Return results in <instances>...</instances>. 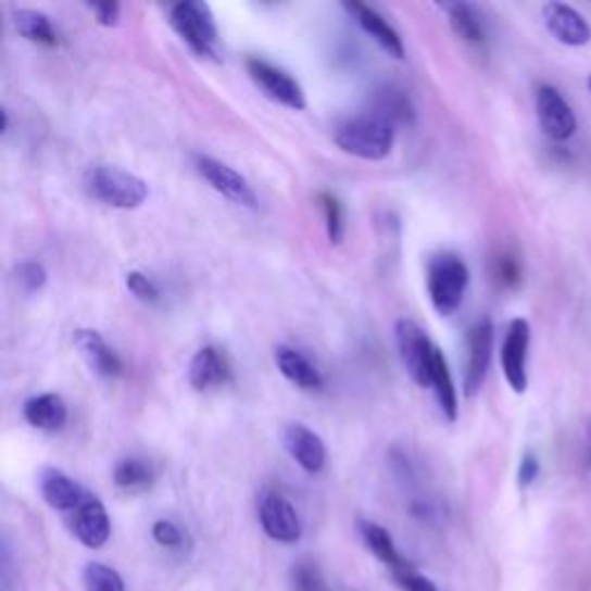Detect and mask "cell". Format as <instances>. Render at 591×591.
Listing matches in <instances>:
<instances>
[{"label":"cell","instance_id":"obj_1","mask_svg":"<svg viewBox=\"0 0 591 591\" xmlns=\"http://www.w3.org/2000/svg\"><path fill=\"white\" fill-rule=\"evenodd\" d=\"M332 139L347 155L379 162L393 151L395 125L379 114L351 116L338 123Z\"/></svg>","mask_w":591,"mask_h":591},{"label":"cell","instance_id":"obj_2","mask_svg":"<svg viewBox=\"0 0 591 591\" xmlns=\"http://www.w3.org/2000/svg\"><path fill=\"white\" fill-rule=\"evenodd\" d=\"M425 285H428L432 307L441 317H451L453 312H457L462 301H465L469 287V268L465 259L455 252H439L430 256Z\"/></svg>","mask_w":591,"mask_h":591},{"label":"cell","instance_id":"obj_3","mask_svg":"<svg viewBox=\"0 0 591 591\" xmlns=\"http://www.w3.org/2000/svg\"><path fill=\"white\" fill-rule=\"evenodd\" d=\"M84 190L104 206L133 211L148 199V185L143 178L129 174L118 166H90L84 176Z\"/></svg>","mask_w":591,"mask_h":591},{"label":"cell","instance_id":"obj_4","mask_svg":"<svg viewBox=\"0 0 591 591\" xmlns=\"http://www.w3.org/2000/svg\"><path fill=\"white\" fill-rule=\"evenodd\" d=\"M169 22L180 40L188 45L201 59H217L219 51V30L215 16L206 3L199 0H185L169 8Z\"/></svg>","mask_w":591,"mask_h":591},{"label":"cell","instance_id":"obj_5","mask_svg":"<svg viewBox=\"0 0 591 591\" xmlns=\"http://www.w3.org/2000/svg\"><path fill=\"white\" fill-rule=\"evenodd\" d=\"M395 342L406 375H410L412 381L418 383L420 388H430L439 347L428 338V332L412 319H400L395 324Z\"/></svg>","mask_w":591,"mask_h":591},{"label":"cell","instance_id":"obj_6","mask_svg":"<svg viewBox=\"0 0 591 591\" xmlns=\"http://www.w3.org/2000/svg\"><path fill=\"white\" fill-rule=\"evenodd\" d=\"M259 511V523H262L268 539L277 543H296L301 541L303 525L299 511L293 508L289 499L275 490H264L259 494L256 502Z\"/></svg>","mask_w":591,"mask_h":591},{"label":"cell","instance_id":"obj_7","mask_svg":"<svg viewBox=\"0 0 591 591\" xmlns=\"http://www.w3.org/2000/svg\"><path fill=\"white\" fill-rule=\"evenodd\" d=\"M246 65H248L252 81L262 88L271 100L280 102L282 106L293 109V111L305 109V92H303L301 84L296 81L287 70L277 67L264 59H259V55H252Z\"/></svg>","mask_w":591,"mask_h":591},{"label":"cell","instance_id":"obj_8","mask_svg":"<svg viewBox=\"0 0 591 591\" xmlns=\"http://www.w3.org/2000/svg\"><path fill=\"white\" fill-rule=\"evenodd\" d=\"M536 116H539V125L545 137L552 141H568L576 135V114L554 86L541 84L536 88Z\"/></svg>","mask_w":591,"mask_h":591},{"label":"cell","instance_id":"obj_9","mask_svg":"<svg viewBox=\"0 0 591 591\" xmlns=\"http://www.w3.org/2000/svg\"><path fill=\"white\" fill-rule=\"evenodd\" d=\"M194 166H197L199 176L206 180L211 188L215 192H219L222 197H227L229 201L238 203V206H248V209L256 206V194L252 190V185L236 169H231L229 164L219 162L215 158H209V155H197Z\"/></svg>","mask_w":591,"mask_h":591},{"label":"cell","instance_id":"obj_10","mask_svg":"<svg viewBox=\"0 0 591 591\" xmlns=\"http://www.w3.org/2000/svg\"><path fill=\"white\" fill-rule=\"evenodd\" d=\"M494 326L488 317L478 319L467 336V361H465V393L471 398L486 383L492 363Z\"/></svg>","mask_w":591,"mask_h":591},{"label":"cell","instance_id":"obj_11","mask_svg":"<svg viewBox=\"0 0 591 591\" xmlns=\"http://www.w3.org/2000/svg\"><path fill=\"white\" fill-rule=\"evenodd\" d=\"M531 342V328L527 319H513L506 328V338L502 344V369L508 386L515 393H525L529 386L527 377V354Z\"/></svg>","mask_w":591,"mask_h":591},{"label":"cell","instance_id":"obj_12","mask_svg":"<svg viewBox=\"0 0 591 591\" xmlns=\"http://www.w3.org/2000/svg\"><path fill=\"white\" fill-rule=\"evenodd\" d=\"M282 443H285V451L303 471L319 474L326 467V460H328L326 443L317 432H312L307 425L289 423L282 430Z\"/></svg>","mask_w":591,"mask_h":591},{"label":"cell","instance_id":"obj_13","mask_svg":"<svg viewBox=\"0 0 591 591\" xmlns=\"http://www.w3.org/2000/svg\"><path fill=\"white\" fill-rule=\"evenodd\" d=\"M70 527L72 533L79 539V543H84L90 550L106 545L111 536L109 513L96 494H86L81 506L70 513Z\"/></svg>","mask_w":591,"mask_h":591},{"label":"cell","instance_id":"obj_14","mask_svg":"<svg viewBox=\"0 0 591 591\" xmlns=\"http://www.w3.org/2000/svg\"><path fill=\"white\" fill-rule=\"evenodd\" d=\"M74 347H77L79 356L92 375H98L100 379H116L123 375L121 356L116 354L114 347L106 344L98 330L81 328L74 332Z\"/></svg>","mask_w":591,"mask_h":591},{"label":"cell","instance_id":"obj_15","mask_svg":"<svg viewBox=\"0 0 591 591\" xmlns=\"http://www.w3.org/2000/svg\"><path fill=\"white\" fill-rule=\"evenodd\" d=\"M190 386L203 393L231 381V363L217 347H201L190 361Z\"/></svg>","mask_w":591,"mask_h":591},{"label":"cell","instance_id":"obj_16","mask_svg":"<svg viewBox=\"0 0 591 591\" xmlns=\"http://www.w3.org/2000/svg\"><path fill=\"white\" fill-rule=\"evenodd\" d=\"M351 18H354V22L373 37V40L388 53V55H393V59L402 61L404 59V42H402V37L400 33L386 22V16L379 14L375 8H369V5H363V3H344L342 5Z\"/></svg>","mask_w":591,"mask_h":591},{"label":"cell","instance_id":"obj_17","mask_svg":"<svg viewBox=\"0 0 591 591\" xmlns=\"http://www.w3.org/2000/svg\"><path fill=\"white\" fill-rule=\"evenodd\" d=\"M543 18L548 30L557 37L562 45L582 47L591 40V26L587 18L564 3H548L543 8Z\"/></svg>","mask_w":591,"mask_h":591},{"label":"cell","instance_id":"obj_18","mask_svg":"<svg viewBox=\"0 0 591 591\" xmlns=\"http://www.w3.org/2000/svg\"><path fill=\"white\" fill-rule=\"evenodd\" d=\"M40 492L45 502L53 511H61V513L77 511L88 494L72 476L53 467L40 474Z\"/></svg>","mask_w":591,"mask_h":591},{"label":"cell","instance_id":"obj_19","mask_svg":"<svg viewBox=\"0 0 591 591\" xmlns=\"http://www.w3.org/2000/svg\"><path fill=\"white\" fill-rule=\"evenodd\" d=\"M275 365L280 369L282 377L289 379L293 386L303 388V391H322L324 377L319 367L314 365L303 351L280 344L275 349Z\"/></svg>","mask_w":591,"mask_h":591},{"label":"cell","instance_id":"obj_20","mask_svg":"<svg viewBox=\"0 0 591 591\" xmlns=\"http://www.w3.org/2000/svg\"><path fill=\"white\" fill-rule=\"evenodd\" d=\"M359 533L363 543L367 545V550L375 554V557L391 570V576H395V573H402L410 566H414L410 559H404L400 550L395 548V541L391 531H388L386 527L373 523V520H359Z\"/></svg>","mask_w":591,"mask_h":591},{"label":"cell","instance_id":"obj_21","mask_svg":"<svg viewBox=\"0 0 591 591\" xmlns=\"http://www.w3.org/2000/svg\"><path fill=\"white\" fill-rule=\"evenodd\" d=\"M24 418L35 430L42 432H55L67 423V404L61 395L55 393H42L33 395L24 402Z\"/></svg>","mask_w":591,"mask_h":591},{"label":"cell","instance_id":"obj_22","mask_svg":"<svg viewBox=\"0 0 591 591\" xmlns=\"http://www.w3.org/2000/svg\"><path fill=\"white\" fill-rule=\"evenodd\" d=\"M12 22H14L16 33L22 37H26L28 42L42 45V47L59 45V33H55L51 18L40 10H28V8L14 10L12 12Z\"/></svg>","mask_w":591,"mask_h":591},{"label":"cell","instance_id":"obj_23","mask_svg":"<svg viewBox=\"0 0 591 591\" xmlns=\"http://www.w3.org/2000/svg\"><path fill=\"white\" fill-rule=\"evenodd\" d=\"M430 391L437 398V404H439L443 418L455 423L457 420V410H460V406H457V391H455V381H453V375L449 369V361H447V356H443L441 349L437 351V359H435V373H432Z\"/></svg>","mask_w":591,"mask_h":591},{"label":"cell","instance_id":"obj_24","mask_svg":"<svg viewBox=\"0 0 591 591\" xmlns=\"http://www.w3.org/2000/svg\"><path fill=\"white\" fill-rule=\"evenodd\" d=\"M155 469L143 457H123L114 467V483L125 492H141L153 486Z\"/></svg>","mask_w":591,"mask_h":591},{"label":"cell","instance_id":"obj_25","mask_svg":"<svg viewBox=\"0 0 591 591\" xmlns=\"http://www.w3.org/2000/svg\"><path fill=\"white\" fill-rule=\"evenodd\" d=\"M441 10L449 14V22L453 30L469 45H483L486 42V28L474 5L469 3H443Z\"/></svg>","mask_w":591,"mask_h":591},{"label":"cell","instance_id":"obj_26","mask_svg":"<svg viewBox=\"0 0 591 591\" xmlns=\"http://www.w3.org/2000/svg\"><path fill=\"white\" fill-rule=\"evenodd\" d=\"M81 582L86 591H125V580L121 573L100 562H90L84 566Z\"/></svg>","mask_w":591,"mask_h":591},{"label":"cell","instance_id":"obj_27","mask_svg":"<svg viewBox=\"0 0 591 591\" xmlns=\"http://www.w3.org/2000/svg\"><path fill=\"white\" fill-rule=\"evenodd\" d=\"M319 203H322V211H324V217H326V234L330 238V243H342L344 238V206L342 201L332 194V192H319L317 194Z\"/></svg>","mask_w":591,"mask_h":591},{"label":"cell","instance_id":"obj_28","mask_svg":"<svg viewBox=\"0 0 591 591\" xmlns=\"http://www.w3.org/2000/svg\"><path fill=\"white\" fill-rule=\"evenodd\" d=\"M375 114L383 116L386 121H391L393 125L395 123H412L414 109H412L410 100L402 96V92L383 90L381 92V102H379V111H375Z\"/></svg>","mask_w":591,"mask_h":591},{"label":"cell","instance_id":"obj_29","mask_svg":"<svg viewBox=\"0 0 591 591\" xmlns=\"http://www.w3.org/2000/svg\"><path fill=\"white\" fill-rule=\"evenodd\" d=\"M291 589L293 591H324L322 570L312 562H299L291 568Z\"/></svg>","mask_w":591,"mask_h":591},{"label":"cell","instance_id":"obj_30","mask_svg":"<svg viewBox=\"0 0 591 591\" xmlns=\"http://www.w3.org/2000/svg\"><path fill=\"white\" fill-rule=\"evenodd\" d=\"M49 280L47 268L40 262H22L16 266V282L26 293L42 291Z\"/></svg>","mask_w":591,"mask_h":591},{"label":"cell","instance_id":"obj_31","mask_svg":"<svg viewBox=\"0 0 591 591\" xmlns=\"http://www.w3.org/2000/svg\"><path fill=\"white\" fill-rule=\"evenodd\" d=\"M125 285L129 289V293L135 296L137 301L141 303H158L160 301V287L141 271H133L125 275Z\"/></svg>","mask_w":591,"mask_h":591},{"label":"cell","instance_id":"obj_32","mask_svg":"<svg viewBox=\"0 0 591 591\" xmlns=\"http://www.w3.org/2000/svg\"><path fill=\"white\" fill-rule=\"evenodd\" d=\"M153 539L155 543H160L162 548H169V550H180L183 543H185V533L183 529L172 523V520H158L153 525Z\"/></svg>","mask_w":591,"mask_h":591},{"label":"cell","instance_id":"obj_33","mask_svg":"<svg viewBox=\"0 0 591 591\" xmlns=\"http://www.w3.org/2000/svg\"><path fill=\"white\" fill-rule=\"evenodd\" d=\"M393 580L402 591H437V584L430 578H425L423 573H418L416 566L395 573Z\"/></svg>","mask_w":591,"mask_h":591},{"label":"cell","instance_id":"obj_34","mask_svg":"<svg viewBox=\"0 0 591 591\" xmlns=\"http://www.w3.org/2000/svg\"><path fill=\"white\" fill-rule=\"evenodd\" d=\"M494 280L502 287H515L520 282V264L513 256H499L494 264Z\"/></svg>","mask_w":591,"mask_h":591},{"label":"cell","instance_id":"obj_35","mask_svg":"<svg viewBox=\"0 0 591 591\" xmlns=\"http://www.w3.org/2000/svg\"><path fill=\"white\" fill-rule=\"evenodd\" d=\"M90 12L96 14L102 26H116L121 18V5L118 3H90Z\"/></svg>","mask_w":591,"mask_h":591},{"label":"cell","instance_id":"obj_36","mask_svg":"<svg viewBox=\"0 0 591 591\" xmlns=\"http://www.w3.org/2000/svg\"><path fill=\"white\" fill-rule=\"evenodd\" d=\"M539 471H541V465H539V457L527 453L520 462V469H517V480H520L523 488H529L536 478H539Z\"/></svg>","mask_w":591,"mask_h":591},{"label":"cell","instance_id":"obj_37","mask_svg":"<svg viewBox=\"0 0 591 591\" xmlns=\"http://www.w3.org/2000/svg\"><path fill=\"white\" fill-rule=\"evenodd\" d=\"M589 462H591V451H589Z\"/></svg>","mask_w":591,"mask_h":591},{"label":"cell","instance_id":"obj_38","mask_svg":"<svg viewBox=\"0 0 591 591\" xmlns=\"http://www.w3.org/2000/svg\"><path fill=\"white\" fill-rule=\"evenodd\" d=\"M589 88H591V79H589Z\"/></svg>","mask_w":591,"mask_h":591}]
</instances>
